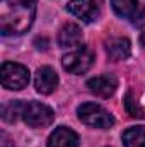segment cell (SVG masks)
Returning a JSON list of instances; mask_svg holds the SVG:
<instances>
[{
    "instance_id": "obj_1",
    "label": "cell",
    "mask_w": 145,
    "mask_h": 147,
    "mask_svg": "<svg viewBox=\"0 0 145 147\" xmlns=\"http://www.w3.org/2000/svg\"><path fill=\"white\" fill-rule=\"evenodd\" d=\"M36 16V0H2L0 33L3 36L26 33Z\"/></svg>"
},
{
    "instance_id": "obj_2",
    "label": "cell",
    "mask_w": 145,
    "mask_h": 147,
    "mask_svg": "<svg viewBox=\"0 0 145 147\" xmlns=\"http://www.w3.org/2000/svg\"><path fill=\"white\" fill-rule=\"evenodd\" d=\"M77 115L82 123L94 128H111L114 125V118L108 110L96 103H84L77 108Z\"/></svg>"
},
{
    "instance_id": "obj_3",
    "label": "cell",
    "mask_w": 145,
    "mask_h": 147,
    "mask_svg": "<svg viewBox=\"0 0 145 147\" xmlns=\"http://www.w3.org/2000/svg\"><path fill=\"white\" fill-rule=\"evenodd\" d=\"M22 120L26 121V125H29L33 128H44L53 123L55 113L50 106H46L43 103L31 101V103H26L22 108Z\"/></svg>"
},
{
    "instance_id": "obj_4",
    "label": "cell",
    "mask_w": 145,
    "mask_h": 147,
    "mask_svg": "<svg viewBox=\"0 0 145 147\" xmlns=\"http://www.w3.org/2000/svg\"><path fill=\"white\" fill-rule=\"evenodd\" d=\"M94 63V53L85 46H77L62 58V65L70 74H85Z\"/></svg>"
},
{
    "instance_id": "obj_5",
    "label": "cell",
    "mask_w": 145,
    "mask_h": 147,
    "mask_svg": "<svg viewBox=\"0 0 145 147\" xmlns=\"http://www.w3.org/2000/svg\"><path fill=\"white\" fill-rule=\"evenodd\" d=\"M0 79H2V86L5 89L19 91L29 84V70H28V67H24L21 63L5 62L0 70Z\"/></svg>"
},
{
    "instance_id": "obj_6",
    "label": "cell",
    "mask_w": 145,
    "mask_h": 147,
    "mask_svg": "<svg viewBox=\"0 0 145 147\" xmlns=\"http://www.w3.org/2000/svg\"><path fill=\"white\" fill-rule=\"evenodd\" d=\"M68 12L84 22H92L99 17L103 9V0H72L67 5Z\"/></svg>"
},
{
    "instance_id": "obj_7",
    "label": "cell",
    "mask_w": 145,
    "mask_h": 147,
    "mask_svg": "<svg viewBox=\"0 0 145 147\" xmlns=\"http://www.w3.org/2000/svg\"><path fill=\"white\" fill-rule=\"evenodd\" d=\"M87 87L92 94L99 96V98H109L114 94L116 87H118V80L113 74H104V75H97L87 80Z\"/></svg>"
},
{
    "instance_id": "obj_8",
    "label": "cell",
    "mask_w": 145,
    "mask_h": 147,
    "mask_svg": "<svg viewBox=\"0 0 145 147\" xmlns=\"http://www.w3.org/2000/svg\"><path fill=\"white\" fill-rule=\"evenodd\" d=\"M58 86V75L51 67H39L34 77V87L41 94H51Z\"/></svg>"
},
{
    "instance_id": "obj_9",
    "label": "cell",
    "mask_w": 145,
    "mask_h": 147,
    "mask_svg": "<svg viewBox=\"0 0 145 147\" xmlns=\"http://www.w3.org/2000/svg\"><path fill=\"white\" fill-rule=\"evenodd\" d=\"M82 39H84L82 29L73 22L65 24L58 31V38H56V41L62 48H77V46L82 45Z\"/></svg>"
},
{
    "instance_id": "obj_10",
    "label": "cell",
    "mask_w": 145,
    "mask_h": 147,
    "mask_svg": "<svg viewBox=\"0 0 145 147\" xmlns=\"http://www.w3.org/2000/svg\"><path fill=\"white\" fill-rule=\"evenodd\" d=\"M46 147H79V135L67 127H58L50 135Z\"/></svg>"
},
{
    "instance_id": "obj_11",
    "label": "cell",
    "mask_w": 145,
    "mask_h": 147,
    "mask_svg": "<svg viewBox=\"0 0 145 147\" xmlns=\"http://www.w3.org/2000/svg\"><path fill=\"white\" fill-rule=\"evenodd\" d=\"M106 53L114 62L126 60L132 53V45L126 38H111L106 41Z\"/></svg>"
},
{
    "instance_id": "obj_12",
    "label": "cell",
    "mask_w": 145,
    "mask_h": 147,
    "mask_svg": "<svg viewBox=\"0 0 145 147\" xmlns=\"http://www.w3.org/2000/svg\"><path fill=\"white\" fill-rule=\"evenodd\" d=\"M125 147H145V127H130L123 132Z\"/></svg>"
},
{
    "instance_id": "obj_13",
    "label": "cell",
    "mask_w": 145,
    "mask_h": 147,
    "mask_svg": "<svg viewBox=\"0 0 145 147\" xmlns=\"http://www.w3.org/2000/svg\"><path fill=\"white\" fill-rule=\"evenodd\" d=\"M111 5L119 17H133V14L138 10V0H111Z\"/></svg>"
},
{
    "instance_id": "obj_14",
    "label": "cell",
    "mask_w": 145,
    "mask_h": 147,
    "mask_svg": "<svg viewBox=\"0 0 145 147\" xmlns=\"http://www.w3.org/2000/svg\"><path fill=\"white\" fill-rule=\"evenodd\" d=\"M22 108H24V103H21V101H10V103L3 105V108H2V118L5 121H15L19 116H22Z\"/></svg>"
},
{
    "instance_id": "obj_15",
    "label": "cell",
    "mask_w": 145,
    "mask_h": 147,
    "mask_svg": "<svg viewBox=\"0 0 145 147\" xmlns=\"http://www.w3.org/2000/svg\"><path fill=\"white\" fill-rule=\"evenodd\" d=\"M125 108L128 111V115L133 118H145V110L137 103V99L133 98L132 92H126V96H125Z\"/></svg>"
},
{
    "instance_id": "obj_16",
    "label": "cell",
    "mask_w": 145,
    "mask_h": 147,
    "mask_svg": "<svg viewBox=\"0 0 145 147\" xmlns=\"http://www.w3.org/2000/svg\"><path fill=\"white\" fill-rule=\"evenodd\" d=\"M132 22H133V26H137V28H145V7L138 9V10L133 14Z\"/></svg>"
},
{
    "instance_id": "obj_17",
    "label": "cell",
    "mask_w": 145,
    "mask_h": 147,
    "mask_svg": "<svg viewBox=\"0 0 145 147\" xmlns=\"http://www.w3.org/2000/svg\"><path fill=\"white\" fill-rule=\"evenodd\" d=\"M2 147H14V144L10 142V139L5 134H2Z\"/></svg>"
},
{
    "instance_id": "obj_18",
    "label": "cell",
    "mask_w": 145,
    "mask_h": 147,
    "mask_svg": "<svg viewBox=\"0 0 145 147\" xmlns=\"http://www.w3.org/2000/svg\"><path fill=\"white\" fill-rule=\"evenodd\" d=\"M140 43H142V46L145 48V33L142 34V38H140Z\"/></svg>"
}]
</instances>
